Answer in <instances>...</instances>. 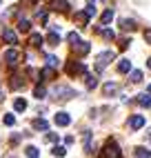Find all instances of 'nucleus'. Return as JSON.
Returning <instances> with one entry per match:
<instances>
[{
  "label": "nucleus",
  "instance_id": "473e14b6",
  "mask_svg": "<svg viewBox=\"0 0 151 158\" xmlns=\"http://www.w3.org/2000/svg\"><path fill=\"white\" fill-rule=\"evenodd\" d=\"M36 18L40 20V23H47V11H38V14H36Z\"/></svg>",
  "mask_w": 151,
  "mask_h": 158
},
{
  "label": "nucleus",
  "instance_id": "7c9ffc66",
  "mask_svg": "<svg viewBox=\"0 0 151 158\" xmlns=\"http://www.w3.org/2000/svg\"><path fill=\"white\" fill-rule=\"evenodd\" d=\"M67 38H69V43H71V45H73V43H78V40H80V36L76 34V31H71V34H69Z\"/></svg>",
  "mask_w": 151,
  "mask_h": 158
},
{
  "label": "nucleus",
  "instance_id": "ddd939ff",
  "mask_svg": "<svg viewBox=\"0 0 151 158\" xmlns=\"http://www.w3.org/2000/svg\"><path fill=\"white\" fill-rule=\"evenodd\" d=\"M53 9L60 11V14H64V11L69 9V2H67V0H56V2H53Z\"/></svg>",
  "mask_w": 151,
  "mask_h": 158
},
{
  "label": "nucleus",
  "instance_id": "58836bf2",
  "mask_svg": "<svg viewBox=\"0 0 151 158\" xmlns=\"http://www.w3.org/2000/svg\"><path fill=\"white\" fill-rule=\"evenodd\" d=\"M147 67H149V69H151V58H147Z\"/></svg>",
  "mask_w": 151,
  "mask_h": 158
},
{
  "label": "nucleus",
  "instance_id": "9d476101",
  "mask_svg": "<svg viewBox=\"0 0 151 158\" xmlns=\"http://www.w3.org/2000/svg\"><path fill=\"white\" fill-rule=\"evenodd\" d=\"M40 76H42V80H53V78H56V69H53L51 65H47L45 69L40 71Z\"/></svg>",
  "mask_w": 151,
  "mask_h": 158
},
{
  "label": "nucleus",
  "instance_id": "2eb2a0df",
  "mask_svg": "<svg viewBox=\"0 0 151 158\" xmlns=\"http://www.w3.org/2000/svg\"><path fill=\"white\" fill-rule=\"evenodd\" d=\"M129 69H131V60H127V58H122L120 62H118V71H120V73H127Z\"/></svg>",
  "mask_w": 151,
  "mask_h": 158
},
{
  "label": "nucleus",
  "instance_id": "9b49d317",
  "mask_svg": "<svg viewBox=\"0 0 151 158\" xmlns=\"http://www.w3.org/2000/svg\"><path fill=\"white\" fill-rule=\"evenodd\" d=\"M34 129H38V131H47V129H49V123H47L45 118H36V120H34Z\"/></svg>",
  "mask_w": 151,
  "mask_h": 158
},
{
  "label": "nucleus",
  "instance_id": "a19ab883",
  "mask_svg": "<svg viewBox=\"0 0 151 158\" xmlns=\"http://www.w3.org/2000/svg\"><path fill=\"white\" fill-rule=\"evenodd\" d=\"M149 140H151V134H149Z\"/></svg>",
  "mask_w": 151,
  "mask_h": 158
},
{
  "label": "nucleus",
  "instance_id": "e433bc0d",
  "mask_svg": "<svg viewBox=\"0 0 151 158\" xmlns=\"http://www.w3.org/2000/svg\"><path fill=\"white\" fill-rule=\"evenodd\" d=\"M145 40L151 45V29H147V31H145Z\"/></svg>",
  "mask_w": 151,
  "mask_h": 158
},
{
  "label": "nucleus",
  "instance_id": "bb28decb",
  "mask_svg": "<svg viewBox=\"0 0 151 158\" xmlns=\"http://www.w3.org/2000/svg\"><path fill=\"white\" fill-rule=\"evenodd\" d=\"M34 96H36L38 100L45 98V96H47V89H45V87H36V89H34Z\"/></svg>",
  "mask_w": 151,
  "mask_h": 158
},
{
  "label": "nucleus",
  "instance_id": "aec40b11",
  "mask_svg": "<svg viewBox=\"0 0 151 158\" xmlns=\"http://www.w3.org/2000/svg\"><path fill=\"white\" fill-rule=\"evenodd\" d=\"M9 85H11V89H20V85H22V80H20L18 73H14L11 80H9Z\"/></svg>",
  "mask_w": 151,
  "mask_h": 158
},
{
  "label": "nucleus",
  "instance_id": "393cba45",
  "mask_svg": "<svg viewBox=\"0 0 151 158\" xmlns=\"http://www.w3.org/2000/svg\"><path fill=\"white\" fill-rule=\"evenodd\" d=\"M138 102L142 105V107H147V109L151 107V98L147 96V94H142V96H138Z\"/></svg>",
  "mask_w": 151,
  "mask_h": 158
},
{
  "label": "nucleus",
  "instance_id": "2f4dec72",
  "mask_svg": "<svg viewBox=\"0 0 151 158\" xmlns=\"http://www.w3.org/2000/svg\"><path fill=\"white\" fill-rule=\"evenodd\" d=\"M14 123H16V118H14L11 114H7V116H5V125H9V127H11Z\"/></svg>",
  "mask_w": 151,
  "mask_h": 158
},
{
  "label": "nucleus",
  "instance_id": "b1692460",
  "mask_svg": "<svg viewBox=\"0 0 151 158\" xmlns=\"http://www.w3.org/2000/svg\"><path fill=\"white\" fill-rule=\"evenodd\" d=\"M14 109H16V111H25V109H27V100L18 98V100L14 102Z\"/></svg>",
  "mask_w": 151,
  "mask_h": 158
},
{
  "label": "nucleus",
  "instance_id": "f704fd0d",
  "mask_svg": "<svg viewBox=\"0 0 151 158\" xmlns=\"http://www.w3.org/2000/svg\"><path fill=\"white\" fill-rule=\"evenodd\" d=\"M47 60H49V65H51V67H56V65H58V58H56V56H49Z\"/></svg>",
  "mask_w": 151,
  "mask_h": 158
},
{
  "label": "nucleus",
  "instance_id": "0eeeda50",
  "mask_svg": "<svg viewBox=\"0 0 151 158\" xmlns=\"http://www.w3.org/2000/svg\"><path fill=\"white\" fill-rule=\"evenodd\" d=\"M53 123H56V125H60V127H67V125L71 123V118H69V114L58 111V114H56V118H53Z\"/></svg>",
  "mask_w": 151,
  "mask_h": 158
},
{
  "label": "nucleus",
  "instance_id": "6ab92c4d",
  "mask_svg": "<svg viewBox=\"0 0 151 158\" xmlns=\"http://www.w3.org/2000/svg\"><path fill=\"white\" fill-rule=\"evenodd\" d=\"M29 43L34 45V47H40L42 43H45V40H42V36H40V34H31V38H29Z\"/></svg>",
  "mask_w": 151,
  "mask_h": 158
},
{
  "label": "nucleus",
  "instance_id": "f03ea898",
  "mask_svg": "<svg viewBox=\"0 0 151 158\" xmlns=\"http://www.w3.org/2000/svg\"><path fill=\"white\" fill-rule=\"evenodd\" d=\"M87 69H84L82 62H76V60H69L67 62V73L69 76H80V73H84Z\"/></svg>",
  "mask_w": 151,
  "mask_h": 158
},
{
  "label": "nucleus",
  "instance_id": "a211bd4d",
  "mask_svg": "<svg viewBox=\"0 0 151 158\" xmlns=\"http://www.w3.org/2000/svg\"><path fill=\"white\" fill-rule=\"evenodd\" d=\"M89 18H91V16H89L87 11H78V14H76V20H78L80 25H87V23H89Z\"/></svg>",
  "mask_w": 151,
  "mask_h": 158
},
{
  "label": "nucleus",
  "instance_id": "a878e982",
  "mask_svg": "<svg viewBox=\"0 0 151 158\" xmlns=\"http://www.w3.org/2000/svg\"><path fill=\"white\" fill-rule=\"evenodd\" d=\"M98 87V76H87V89Z\"/></svg>",
  "mask_w": 151,
  "mask_h": 158
},
{
  "label": "nucleus",
  "instance_id": "5701e85b",
  "mask_svg": "<svg viewBox=\"0 0 151 158\" xmlns=\"http://www.w3.org/2000/svg\"><path fill=\"white\" fill-rule=\"evenodd\" d=\"M98 31L102 34L104 40H113V38H116V31H111V29H98Z\"/></svg>",
  "mask_w": 151,
  "mask_h": 158
},
{
  "label": "nucleus",
  "instance_id": "cd10ccee",
  "mask_svg": "<svg viewBox=\"0 0 151 158\" xmlns=\"http://www.w3.org/2000/svg\"><path fill=\"white\" fill-rule=\"evenodd\" d=\"M64 154H67V149H64V147H60V145H56V147H53V156L64 158Z\"/></svg>",
  "mask_w": 151,
  "mask_h": 158
},
{
  "label": "nucleus",
  "instance_id": "412c9836",
  "mask_svg": "<svg viewBox=\"0 0 151 158\" xmlns=\"http://www.w3.org/2000/svg\"><path fill=\"white\" fill-rule=\"evenodd\" d=\"M29 29H31V23H29V20H18V31H22V34H27Z\"/></svg>",
  "mask_w": 151,
  "mask_h": 158
},
{
  "label": "nucleus",
  "instance_id": "4be33fe9",
  "mask_svg": "<svg viewBox=\"0 0 151 158\" xmlns=\"http://www.w3.org/2000/svg\"><path fill=\"white\" fill-rule=\"evenodd\" d=\"M136 158H151V152L145 149V147H138V149H136Z\"/></svg>",
  "mask_w": 151,
  "mask_h": 158
},
{
  "label": "nucleus",
  "instance_id": "c85d7f7f",
  "mask_svg": "<svg viewBox=\"0 0 151 158\" xmlns=\"http://www.w3.org/2000/svg\"><path fill=\"white\" fill-rule=\"evenodd\" d=\"M111 18H113V11H111V9H107V11L102 14V25H107V23H109Z\"/></svg>",
  "mask_w": 151,
  "mask_h": 158
},
{
  "label": "nucleus",
  "instance_id": "72a5a7b5",
  "mask_svg": "<svg viewBox=\"0 0 151 158\" xmlns=\"http://www.w3.org/2000/svg\"><path fill=\"white\" fill-rule=\"evenodd\" d=\"M45 140H47V143H56V140H58V136H56V134H47V138H45Z\"/></svg>",
  "mask_w": 151,
  "mask_h": 158
},
{
  "label": "nucleus",
  "instance_id": "c9c22d12",
  "mask_svg": "<svg viewBox=\"0 0 151 158\" xmlns=\"http://www.w3.org/2000/svg\"><path fill=\"white\" fill-rule=\"evenodd\" d=\"M27 73H29V76H31V78H34V80H40V78H38V71H36V69H29Z\"/></svg>",
  "mask_w": 151,
  "mask_h": 158
},
{
  "label": "nucleus",
  "instance_id": "dca6fc26",
  "mask_svg": "<svg viewBox=\"0 0 151 158\" xmlns=\"http://www.w3.org/2000/svg\"><path fill=\"white\" fill-rule=\"evenodd\" d=\"M25 154H27V158H40V152H38V147H34V145L25 147Z\"/></svg>",
  "mask_w": 151,
  "mask_h": 158
},
{
  "label": "nucleus",
  "instance_id": "4c0bfd02",
  "mask_svg": "<svg viewBox=\"0 0 151 158\" xmlns=\"http://www.w3.org/2000/svg\"><path fill=\"white\" fill-rule=\"evenodd\" d=\"M22 2H25V5H34V2H36V0H22Z\"/></svg>",
  "mask_w": 151,
  "mask_h": 158
},
{
  "label": "nucleus",
  "instance_id": "1a4fd4ad",
  "mask_svg": "<svg viewBox=\"0 0 151 158\" xmlns=\"http://www.w3.org/2000/svg\"><path fill=\"white\" fill-rule=\"evenodd\" d=\"M129 127H131V129L145 127V118H142V116H131V118H129Z\"/></svg>",
  "mask_w": 151,
  "mask_h": 158
},
{
  "label": "nucleus",
  "instance_id": "20e7f679",
  "mask_svg": "<svg viewBox=\"0 0 151 158\" xmlns=\"http://www.w3.org/2000/svg\"><path fill=\"white\" fill-rule=\"evenodd\" d=\"M18 58H20V54H18L16 49H7V51H5V60H7V65H9V67H16Z\"/></svg>",
  "mask_w": 151,
  "mask_h": 158
},
{
  "label": "nucleus",
  "instance_id": "c756f323",
  "mask_svg": "<svg viewBox=\"0 0 151 158\" xmlns=\"http://www.w3.org/2000/svg\"><path fill=\"white\" fill-rule=\"evenodd\" d=\"M131 80L133 82H140V80H142V71H131Z\"/></svg>",
  "mask_w": 151,
  "mask_h": 158
},
{
  "label": "nucleus",
  "instance_id": "f8f14e48",
  "mask_svg": "<svg viewBox=\"0 0 151 158\" xmlns=\"http://www.w3.org/2000/svg\"><path fill=\"white\" fill-rule=\"evenodd\" d=\"M47 45H51V47H58V45H60V36L56 34V31H49V36H47Z\"/></svg>",
  "mask_w": 151,
  "mask_h": 158
},
{
  "label": "nucleus",
  "instance_id": "423d86ee",
  "mask_svg": "<svg viewBox=\"0 0 151 158\" xmlns=\"http://www.w3.org/2000/svg\"><path fill=\"white\" fill-rule=\"evenodd\" d=\"M89 49H91V45H89V43H82V40L73 43V51H76L78 56H84V54H89Z\"/></svg>",
  "mask_w": 151,
  "mask_h": 158
},
{
  "label": "nucleus",
  "instance_id": "4468645a",
  "mask_svg": "<svg viewBox=\"0 0 151 158\" xmlns=\"http://www.w3.org/2000/svg\"><path fill=\"white\" fill-rule=\"evenodd\" d=\"M120 27L124 31H136V23H133V20H129V18H122L120 20Z\"/></svg>",
  "mask_w": 151,
  "mask_h": 158
},
{
  "label": "nucleus",
  "instance_id": "7ed1b4c3",
  "mask_svg": "<svg viewBox=\"0 0 151 158\" xmlns=\"http://www.w3.org/2000/svg\"><path fill=\"white\" fill-rule=\"evenodd\" d=\"M53 94H56V98H62V100H69L71 96H76V91L71 89V87H56V91H53Z\"/></svg>",
  "mask_w": 151,
  "mask_h": 158
},
{
  "label": "nucleus",
  "instance_id": "ea45409f",
  "mask_svg": "<svg viewBox=\"0 0 151 158\" xmlns=\"http://www.w3.org/2000/svg\"><path fill=\"white\" fill-rule=\"evenodd\" d=\"M149 94H151V85H149Z\"/></svg>",
  "mask_w": 151,
  "mask_h": 158
},
{
  "label": "nucleus",
  "instance_id": "6e6552de",
  "mask_svg": "<svg viewBox=\"0 0 151 158\" xmlns=\"http://www.w3.org/2000/svg\"><path fill=\"white\" fill-rule=\"evenodd\" d=\"M2 40H5L7 45H16V43H18V36H16V31L5 29V31H2Z\"/></svg>",
  "mask_w": 151,
  "mask_h": 158
},
{
  "label": "nucleus",
  "instance_id": "f257e3e1",
  "mask_svg": "<svg viewBox=\"0 0 151 158\" xmlns=\"http://www.w3.org/2000/svg\"><path fill=\"white\" fill-rule=\"evenodd\" d=\"M102 158H120V149L113 140H107L104 149H102Z\"/></svg>",
  "mask_w": 151,
  "mask_h": 158
},
{
  "label": "nucleus",
  "instance_id": "39448f33",
  "mask_svg": "<svg viewBox=\"0 0 151 158\" xmlns=\"http://www.w3.org/2000/svg\"><path fill=\"white\" fill-rule=\"evenodd\" d=\"M109 60H113V51H104V54H100L98 56V71L109 65Z\"/></svg>",
  "mask_w": 151,
  "mask_h": 158
},
{
  "label": "nucleus",
  "instance_id": "f3484780",
  "mask_svg": "<svg viewBox=\"0 0 151 158\" xmlns=\"http://www.w3.org/2000/svg\"><path fill=\"white\" fill-rule=\"evenodd\" d=\"M102 91H104V96H111V94L118 91V85H116V82H107V85L102 87Z\"/></svg>",
  "mask_w": 151,
  "mask_h": 158
},
{
  "label": "nucleus",
  "instance_id": "79ce46f5",
  "mask_svg": "<svg viewBox=\"0 0 151 158\" xmlns=\"http://www.w3.org/2000/svg\"><path fill=\"white\" fill-rule=\"evenodd\" d=\"M7 158H14V156H7Z\"/></svg>",
  "mask_w": 151,
  "mask_h": 158
}]
</instances>
